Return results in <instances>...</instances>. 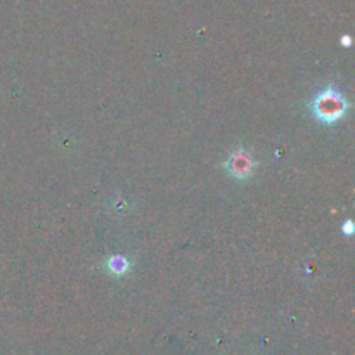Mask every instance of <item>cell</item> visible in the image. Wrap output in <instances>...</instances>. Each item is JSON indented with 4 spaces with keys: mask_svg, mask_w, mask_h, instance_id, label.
Returning a JSON list of instances; mask_svg holds the SVG:
<instances>
[{
    "mask_svg": "<svg viewBox=\"0 0 355 355\" xmlns=\"http://www.w3.org/2000/svg\"><path fill=\"white\" fill-rule=\"evenodd\" d=\"M311 110L321 123L333 125L345 118L349 111V101L336 87L329 85L312 99Z\"/></svg>",
    "mask_w": 355,
    "mask_h": 355,
    "instance_id": "obj_1",
    "label": "cell"
},
{
    "mask_svg": "<svg viewBox=\"0 0 355 355\" xmlns=\"http://www.w3.org/2000/svg\"><path fill=\"white\" fill-rule=\"evenodd\" d=\"M225 168H227L229 175H232L238 180H246L255 170V162H253L252 155L245 149H238L232 153L225 162Z\"/></svg>",
    "mask_w": 355,
    "mask_h": 355,
    "instance_id": "obj_2",
    "label": "cell"
},
{
    "mask_svg": "<svg viewBox=\"0 0 355 355\" xmlns=\"http://www.w3.org/2000/svg\"><path fill=\"white\" fill-rule=\"evenodd\" d=\"M107 269L114 274V276H123L125 272H128L130 269V262L123 257H111L107 260Z\"/></svg>",
    "mask_w": 355,
    "mask_h": 355,
    "instance_id": "obj_3",
    "label": "cell"
},
{
    "mask_svg": "<svg viewBox=\"0 0 355 355\" xmlns=\"http://www.w3.org/2000/svg\"><path fill=\"white\" fill-rule=\"evenodd\" d=\"M342 231L345 232L347 236H350V234H352V232H354V225H352V222H350V220H347L345 224L342 225Z\"/></svg>",
    "mask_w": 355,
    "mask_h": 355,
    "instance_id": "obj_4",
    "label": "cell"
}]
</instances>
